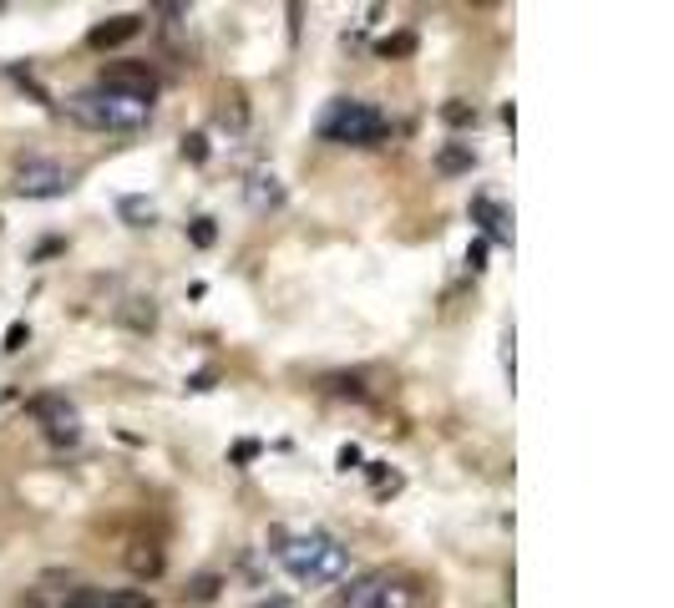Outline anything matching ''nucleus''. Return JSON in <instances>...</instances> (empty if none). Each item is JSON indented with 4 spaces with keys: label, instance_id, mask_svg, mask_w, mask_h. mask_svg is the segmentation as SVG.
Segmentation results:
<instances>
[{
    "label": "nucleus",
    "instance_id": "nucleus-20",
    "mask_svg": "<svg viewBox=\"0 0 674 608\" xmlns=\"http://www.w3.org/2000/svg\"><path fill=\"white\" fill-rule=\"evenodd\" d=\"M183 158H188V163H208V137H203V132H188V137H183Z\"/></svg>",
    "mask_w": 674,
    "mask_h": 608
},
{
    "label": "nucleus",
    "instance_id": "nucleus-6",
    "mask_svg": "<svg viewBox=\"0 0 674 608\" xmlns=\"http://www.w3.org/2000/svg\"><path fill=\"white\" fill-rule=\"evenodd\" d=\"M97 87L122 92V97H137V102H153L158 97V76H153V66H147V61H117V66L102 71Z\"/></svg>",
    "mask_w": 674,
    "mask_h": 608
},
{
    "label": "nucleus",
    "instance_id": "nucleus-23",
    "mask_svg": "<svg viewBox=\"0 0 674 608\" xmlns=\"http://www.w3.org/2000/svg\"><path fill=\"white\" fill-rule=\"evenodd\" d=\"M340 467H345V472L360 467V446H340Z\"/></svg>",
    "mask_w": 674,
    "mask_h": 608
},
{
    "label": "nucleus",
    "instance_id": "nucleus-9",
    "mask_svg": "<svg viewBox=\"0 0 674 608\" xmlns=\"http://www.w3.org/2000/svg\"><path fill=\"white\" fill-rule=\"evenodd\" d=\"M472 223H482V234H487V239H497V244H512L507 213H502V203H492L487 193H477V198H472Z\"/></svg>",
    "mask_w": 674,
    "mask_h": 608
},
{
    "label": "nucleus",
    "instance_id": "nucleus-21",
    "mask_svg": "<svg viewBox=\"0 0 674 608\" xmlns=\"http://www.w3.org/2000/svg\"><path fill=\"white\" fill-rule=\"evenodd\" d=\"M26 340H31V330H26V320H16V325L6 330V345H0V350H6V355H21Z\"/></svg>",
    "mask_w": 674,
    "mask_h": 608
},
{
    "label": "nucleus",
    "instance_id": "nucleus-15",
    "mask_svg": "<svg viewBox=\"0 0 674 608\" xmlns=\"http://www.w3.org/2000/svg\"><path fill=\"white\" fill-rule=\"evenodd\" d=\"M117 213H122V218L132 223V228H147V223L158 218V208L147 203V198H122V203H117Z\"/></svg>",
    "mask_w": 674,
    "mask_h": 608
},
{
    "label": "nucleus",
    "instance_id": "nucleus-2",
    "mask_svg": "<svg viewBox=\"0 0 674 608\" xmlns=\"http://www.w3.org/2000/svg\"><path fill=\"white\" fill-rule=\"evenodd\" d=\"M66 117L77 127H92V132H137L153 122V102H137V97H122L107 87H87L77 97H66Z\"/></svg>",
    "mask_w": 674,
    "mask_h": 608
},
{
    "label": "nucleus",
    "instance_id": "nucleus-13",
    "mask_svg": "<svg viewBox=\"0 0 674 608\" xmlns=\"http://www.w3.org/2000/svg\"><path fill=\"white\" fill-rule=\"evenodd\" d=\"M127 568H132L137 578H158V573H163V548H158V543H132V548H127Z\"/></svg>",
    "mask_w": 674,
    "mask_h": 608
},
{
    "label": "nucleus",
    "instance_id": "nucleus-12",
    "mask_svg": "<svg viewBox=\"0 0 674 608\" xmlns=\"http://www.w3.org/2000/svg\"><path fill=\"white\" fill-rule=\"evenodd\" d=\"M244 198H249V208H254V213H269V208H279V203H284V183H279L274 173H254V178H249V188H244Z\"/></svg>",
    "mask_w": 674,
    "mask_h": 608
},
{
    "label": "nucleus",
    "instance_id": "nucleus-14",
    "mask_svg": "<svg viewBox=\"0 0 674 608\" xmlns=\"http://www.w3.org/2000/svg\"><path fill=\"white\" fill-rule=\"evenodd\" d=\"M218 588H223V578H218V573H198V578L183 588V598H188V603H213V598H218Z\"/></svg>",
    "mask_w": 674,
    "mask_h": 608
},
{
    "label": "nucleus",
    "instance_id": "nucleus-18",
    "mask_svg": "<svg viewBox=\"0 0 674 608\" xmlns=\"http://www.w3.org/2000/svg\"><path fill=\"white\" fill-rule=\"evenodd\" d=\"M441 117L452 122V127H472V122H477V107H467V102H446Z\"/></svg>",
    "mask_w": 674,
    "mask_h": 608
},
{
    "label": "nucleus",
    "instance_id": "nucleus-22",
    "mask_svg": "<svg viewBox=\"0 0 674 608\" xmlns=\"http://www.w3.org/2000/svg\"><path fill=\"white\" fill-rule=\"evenodd\" d=\"M467 269H472V274H482V269H487V239H477V244L467 249Z\"/></svg>",
    "mask_w": 674,
    "mask_h": 608
},
{
    "label": "nucleus",
    "instance_id": "nucleus-5",
    "mask_svg": "<svg viewBox=\"0 0 674 608\" xmlns=\"http://www.w3.org/2000/svg\"><path fill=\"white\" fill-rule=\"evenodd\" d=\"M11 188H16L21 198H61V193L71 188V173H66L56 158H21Z\"/></svg>",
    "mask_w": 674,
    "mask_h": 608
},
{
    "label": "nucleus",
    "instance_id": "nucleus-11",
    "mask_svg": "<svg viewBox=\"0 0 674 608\" xmlns=\"http://www.w3.org/2000/svg\"><path fill=\"white\" fill-rule=\"evenodd\" d=\"M472 168H477V147L472 142H446L436 152V173L441 178H457V173H472Z\"/></svg>",
    "mask_w": 674,
    "mask_h": 608
},
{
    "label": "nucleus",
    "instance_id": "nucleus-10",
    "mask_svg": "<svg viewBox=\"0 0 674 608\" xmlns=\"http://www.w3.org/2000/svg\"><path fill=\"white\" fill-rule=\"evenodd\" d=\"M142 31V16H112V21H102V26H92V46L97 51H112V46H122V41H132Z\"/></svg>",
    "mask_w": 674,
    "mask_h": 608
},
{
    "label": "nucleus",
    "instance_id": "nucleus-7",
    "mask_svg": "<svg viewBox=\"0 0 674 608\" xmlns=\"http://www.w3.org/2000/svg\"><path fill=\"white\" fill-rule=\"evenodd\" d=\"M426 588L406 573H376V588H370V603L365 608H421Z\"/></svg>",
    "mask_w": 674,
    "mask_h": 608
},
{
    "label": "nucleus",
    "instance_id": "nucleus-1",
    "mask_svg": "<svg viewBox=\"0 0 674 608\" xmlns=\"http://www.w3.org/2000/svg\"><path fill=\"white\" fill-rule=\"evenodd\" d=\"M274 558L279 568L305 583V588H325V583H340L350 573V548L330 532H284L274 527Z\"/></svg>",
    "mask_w": 674,
    "mask_h": 608
},
{
    "label": "nucleus",
    "instance_id": "nucleus-3",
    "mask_svg": "<svg viewBox=\"0 0 674 608\" xmlns=\"http://www.w3.org/2000/svg\"><path fill=\"white\" fill-rule=\"evenodd\" d=\"M320 137L335 147H381L391 137V117L376 102H360V97H335L320 117Z\"/></svg>",
    "mask_w": 674,
    "mask_h": 608
},
{
    "label": "nucleus",
    "instance_id": "nucleus-16",
    "mask_svg": "<svg viewBox=\"0 0 674 608\" xmlns=\"http://www.w3.org/2000/svg\"><path fill=\"white\" fill-rule=\"evenodd\" d=\"M137 310H122V320L132 325V330H153L158 325V310H153V299H132Z\"/></svg>",
    "mask_w": 674,
    "mask_h": 608
},
{
    "label": "nucleus",
    "instance_id": "nucleus-4",
    "mask_svg": "<svg viewBox=\"0 0 674 608\" xmlns=\"http://www.w3.org/2000/svg\"><path fill=\"white\" fill-rule=\"evenodd\" d=\"M26 416H31L56 446H77V441H82V416H77V406H71L66 396H56V391L31 396V401H26Z\"/></svg>",
    "mask_w": 674,
    "mask_h": 608
},
{
    "label": "nucleus",
    "instance_id": "nucleus-19",
    "mask_svg": "<svg viewBox=\"0 0 674 608\" xmlns=\"http://www.w3.org/2000/svg\"><path fill=\"white\" fill-rule=\"evenodd\" d=\"M188 239H193L198 249H208V244L218 239V228H213V218H193V223H188Z\"/></svg>",
    "mask_w": 674,
    "mask_h": 608
},
{
    "label": "nucleus",
    "instance_id": "nucleus-17",
    "mask_svg": "<svg viewBox=\"0 0 674 608\" xmlns=\"http://www.w3.org/2000/svg\"><path fill=\"white\" fill-rule=\"evenodd\" d=\"M376 51H381V56H411V51H416V36H411V31H401V36H386Z\"/></svg>",
    "mask_w": 674,
    "mask_h": 608
},
{
    "label": "nucleus",
    "instance_id": "nucleus-8",
    "mask_svg": "<svg viewBox=\"0 0 674 608\" xmlns=\"http://www.w3.org/2000/svg\"><path fill=\"white\" fill-rule=\"evenodd\" d=\"M61 608H153L142 588H71Z\"/></svg>",
    "mask_w": 674,
    "mask_h": 608
},
{
    "label": "nucleus",
    "instance_id": "nucleus-24",
    "mask_svg": "<svg viewBox=\"0 0 674 608\" xmlns=\"http://www.w3.org/2000/svg\"><path fill=\"white\" fill-rule=\"evenodd\" d=\"M259 608H289V598H264Z\"/></svg>",
    "mask_w": 674,
    "mask_h": 608
}]
</instances>
